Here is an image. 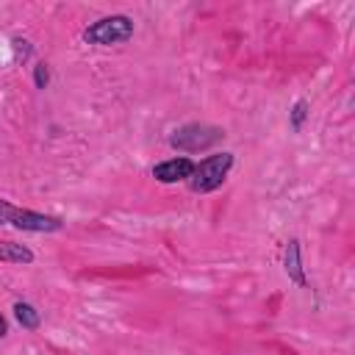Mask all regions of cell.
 Here are the masks:
<instances>
[{"mask_svg":"<svg viewBox=\"0 0 355 355\" xmlns=\"http://www.w3.org/2000/svg\"><path fill=\"white\" fill-rule=\"evenodd\" d=\"M133 33H136L133 17H128V14H105V17L94 19V22H89L80 31V39H83V44H92V47H116V44L130 42Z\"/></svg>","mask_w":355,"mask_h":355,"instance_id":"obj_3","label":"cell"},{"mask_svg":"<svg viewBox=\"0 0 355 355\" xmlns=\"http://www.w3.org/2000/svg\"><path fill=\"white\" fill-rule=\"evenodd\" d=\"M11 50H14V61H17V64H25V61L31 58L33 44H31L28 39H22V36H14V39H11Z\"/></svg>","mask_w":355,"mask_h":355,"instance_id":"obj_10","label":"cell"},{"mask_svg":"<svg viewBox=\"0 0 355 355\" xmlns=\"http://www.w3.org/2000/svg\"><path fill=\"white\" fill-rule=\"evenodd\" d=\"M8 336V319H6V313L0 311V338H6Z\"/></svg>","mask_w":355,"mask_h":355,"instance_id":"obj_12","label":"cell"},{"mask_svg":"<svg viewBox=\"0 0 355 355\" xmlns=\"http://www.w3.org/2000/svg\"><path fill=\"white\" fill-rule=\"evenodd\" d=\"M283 272L288 277V283H294L297 288H308V277H305V266H302V244L300 239H288L286 250H283Z\"/></svg>","mask_w":355,"mask_h":355,"instance_id":"obj_6","label":"cell"},{"mask_svg":"<svg viewBox=\"0 0 355 355\" xmlns=\"http://www.w3.org/2000/svg\"><path fill=\"white\" fill-rule=\"evenodd\" d=\"M0 227H11L19 233H61L67 227V222L55 214L22 208V205H14L11 200L0 197Z\"/></svg>","mask_w":355,"mask_h":355,"instance_id":"obj_1","label":"cell"},{"mask_svg":"<svg viewBox=\"0 0 355 355\" xmlns=\"http://www.w3.org/2000/svg\"><path fill=\"white\" fill-rule=\"evenodd\" d=\"M308 116H311V103H308L305 97H297V100L291 103V108H288V128H291L294 133H300V130L305 128Z\"/></svg>","mask_w":355,"mask_h":355,"instance_id":"obj_9","label":"cell"},{"mask_svg":"<svg viewBox=\"0 0 355 355\" xmlns=\"http://www.w3.org/2000/svg\"><path fill=\"white\" fill-rule=\"evenodd\" d=\"M11 313H14V319H17V324L22 327V330H39L42 327V313L36 311V305H31L28 300H17L14 305H11Z\"/></svg>","mask_w":355,"mask_h":355,"instance_id":"obj_8","label":"cell"},{"mask_svg":"<svg viewBox=\"0 0 355 355\" xmlns=\"http://www.w3.org/2000/svg\"><path fill=\"white\" fill-rule=\"evenodd\" d=\"M233 164H236V155L230 150H216V153L194 161V172L186 180V186L194 194H211V191H216V189L225 186Z\"/></svg>","mask_w":355,"mask_h":355,"instance_id":"obj_2","label":"cell"},{"mask_svg":"<svg viewBox=\"0 0 355 355\" xmlns=\"http://www.w3.org/2000/svg\"><path fill=\"white\" fill-rule=\"evenodd\" d=\"M225 128L211 122H183L169 133V147L178 153H208L225 141Z\"/></svg>","mask_w":355,"mask_h":355,"instance_id":"obj_4","label":"cell"},{"mask_svg":"<svg viewBox=\"0 0 355 355\" xmlns=\"http://www.w3.org/2000/svg\"><path fill=\"white\" fill-rule=\"evenodd\" d=\"M33 86L36 89H47L50 86V64L47 61H36L33 64Z\"/></svg>","mask_w":355,"mask_h":355,"instance_id":"obj_11","label":"cell"},{"mask_svg":"<svg viewBox=\"0 0 355 355\" xmlns=\"http://www.w3.org/2000/svg\"><path fill=\"white\" fill-rule=\"evenodd\" d=\"M36 261L33 250L19 244V241H11V239H0V263H19V266H31Z\"/></svg>","mask_w":355,"mask_h":355,"instance_id":"obj_7","label":"cell"},{"mask_svg":"<svg viewBox=\"0 0 355 355\" xmlns=\"http://www.w3.org/2000/svg\"><path fill=\"white\" fill-rule=\"evenodd\" d=\"M194 172V161L189 155H172V158H164L158 164H153L150 175L155 183H164V186H175V183H186Z\"/></svg>","mask_w":355,"mask_h":355,"instance_id":"obj_5","label":"cell"}]
</instances>
